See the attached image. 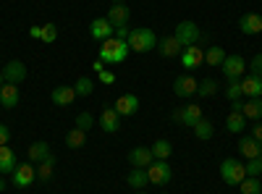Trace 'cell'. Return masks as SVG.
Returning <instances> with one entry per match:
<instances>
[{
  "instance_id": "49",
  "label": "cell",
  "mask_w": 262,
  "mask_h": 194,
  "mask_svg": "<svg viewBox=\"0 0 262 194\" xmlns=\"http://www.w3.org/2000/svg\"><path fill=\"white\" fill-rule=\"evenodd\" d=\"M3 84H6V76H3V71H0V87H3Z\"/></svg>"
},
{
  "instance_id": "51",
  "label": "cell",
  "mask_w": 262,
  "mask_h": 194,
  "mask_svg": "<svg viewBox=\"0 0 262 194\" xmlns=\"http://www.w3.org/2000/svg\"><path fill=\"white\" fill-rule=\"evenodd\" d=\"M137 194H144V191H137Z\"/></svg>"
},
{
  "instance_id": "14",
  "label": "cell",
  "mask_w": 262,
  "mask_h": 194,
  "mask_svg": "<svg viewBox=\"0 0 262 194\" xmlns=\"http://www.w3.org/2000/svg\"><path fill=\"white\" fill-rule=\"evenodd\" d=\"M3 76H6L8 84H16V87H18V84L27 79V66L21 60H8L6 69H3Z\"/></svg>"
},
{
  "instance_id": "40",
  "label": "cell",
  "mask_w": 262,
  "mask_h": 194,
  "mask_svg": "<svg viewBox=\"0 0 262 194\" xmlns=\"http://www.w3.org/2000/svg\"><path fill=\"white\" fill-rule=\"evenodd\" d=\"M249 71H252V76H262V53H257L249 60Z\"/></svg>"
},
{
  "instance_id": "34",
  "label": "cell",
  "mask_w": 262,
  "mask_h": 194,
  "mask_svg": "<svg viewBox=\"0 0 262 194\" xmlns=\"http://www.w3.org/2000/svg\"><path fill=\"white\" fill-rule=\"evenodd\" d=\"M217 90H221V87H217V81H215L212 76H207V79L200 81V87H196V95H200V97H212Z\"/></svg>"
},
{
  "instance_id": "18",
  "label": "cell",
  "mask_w": 262,
  "mask_h": 194,
  "mask_svg": "<svg viewBox=\"0 0 262 194\" xmlns=\"http://www.w3.org/2000/svg\"><path fill=\"white\" fill-rule=\"evenodd\" d=\"M152 160H155V158H152V149H149V147H134V149L128 153L131 168H147Z\"/></svg>"
},
{
  "instance_id": "1",
  "label": "cell",
  "mask_w": 262,
  "mask_h": 194,
  "mask_svg": "<svg viewBox=\"0 0 262 194\" xmlns=\"http://www.w3.org/2000/svg\"><path fill=\"white\" fill-rule=\"evenodd\" d=\"M128 53H131V48H128L126 39L111 37V39L102 42V48H100V60H105V63H123V60L128 58Z\"/></svg>"
},
{
  "instance_id": "44",
  "label": "cell",
  "mask_w": 262,
  "mask_h": 194,
  "mask_svg": "<svg viewBox=\"0 0 262 194\" xmlns=\"http://www.w3.org/2000/svg\"><path fill=\"white\" fill-rule=\"evenodd\" d=\"M244 111V100L238 97V100H231V113H242Z\"/></svg>"
},
{
  "instance_id": "47",
  "label": "cell",
  "mask_w": 262,
  "mask_h": 194,
  "mask_svg": "<svg viewBox=\"0 0 262 194\" xmlns=\"http://www.w3.org/2000/svg\"><path fill=\"white\" fill-rule=\"evenodd\" d=\"M92 71H95V74H100V71H105V60H100V58H97V60L92 63Z\"/></svg>"
},
{
  "instance_id": "13",
  "label": "cell",
  "mask_w": 262,
  "mask_h": 194,
  "mask_svg": "<svg viewBox=\"0 0 262 194\" xmlns=\"http://www.w3.org/2000/svg\"><path fill=\"white\" fill-rule=\"evenodd\" d=\"M196 87H200V81H196L194 76H176V81H173V92H176V97H191L196 95Z\"/></svg>"
},
{
  "instance_id": "48",
  "label": "cell",
  "mask_w": 262,
  "mask_h": 194,
  "mask_svg": "<svg viewBox=\"0 0 262 194\" xmlns=\"http://www.w3.org/2000/svg\"><path fill=\"white\" fill-rule=\"evenodd\" d=\"M3 189H6V176L0 174V191H3Z\"/></svg>"
},
{
  "instance_id": "19",
  "label": "cell",
  "mask_w": 262,
  "mask_h": 194,
  "mask_svg": "<svg viewBox=\"0 0 262 194\" xmlns=\"http://www.w3.org/2000/svg\"><path fill=\"white\" fill-rule=\"evenodd\" d=\"M16 165H18L16 153H13L8 144H3V147H0V174H3V176H11L13 170H16Z\"/></svg>"
},
{
  "instance_id": "26",
  "label": "cell",
  "mask_w": 262,
  "mask_h": 194,
  "mask_svg": "<svg viewBox=\"0 0 262 194\" xmlns=\"http://www.w3.org/2000/svg\"><path fill=\"white\" fill-rule=\"evenodd\" d=\"M50 155H53V149H50V144H48V142H34V144L29 147V160H34V163L48 160Z\"/></svg>"
},
{
  "instance_id": "29",
  "label": "cell",
  "mask_w": 262,
  "mask_h": 194,
  "mask_svg": "<svg viewBox=\"0 0 262 194\" xmlns=\"http://www.w3.org/2000/svg\"><path fill=\"white\" fill-rule=\"evenodd\" d=\"M223 60H226V50L223 48L212 45V48L205 50V63L207 66H223Z\"/></svg>"
},
{
  "instance_id": "32",
  "label": "cell",
  "mask_w": 262,
  "mask_h": 194,
  "mask_svg": "<svg viewBox=\"0 0 262 194\" xmlns=\"http://www.w3.org/2000/svg\"><path fill=\"white\" fill-rule=\"evenodd\" d=\"M244 126H247V118H244L242 113H231V116L226 118V128H228L231 134H242Z\"/></svg>"
},
{
  "instance_id": "3",
  "label": "cell",
  "mask_w": 262,
  "mask_h": 194,
  "mask_svg": "<svg viewBox=\"0 0 262 194\" xmlns=\"http://www.w3.org/2000/svg\"><path fill=\"white\" fill-rule=\"evenodd\" d=\"M221 176H223V181L228 186H238L247 179V168H244V163H238L236 158H226L221 163Z\"/></svg>"
},
{
  "instance_id": "50",
  "label": "cell",
  "mask_w": 262,
  "mask_h": 194,
  "mask_svg": "<svg viewBox=\"0 0 262 194\" xmlns=\"http://www.w3.org/2000/svg\"><path fill=\"white\" fill-rule=\"evenodd\" d=\"M111 3H126V0H111Z\"/></svg>"
},
{
  "instance_id": "5",
  "label": "cell",
  "mask_w": 262,
  "mask_h": 194,
  "mask_svg": "<svg viewBox=\"0 0 262 194\" xmlns=\"http://www.w3.org/2000/svg\"><path fill=\"white\" fill-rule=\"evenodd\" d=\"M147 176H149V184L165 186V184L173 179V170H170L168 160H152V163L147 165Z\"/></svg>"
},
{
  "instance_id": "20",
  "label": "cell",
  "mask_w": 262,
  "mask_h": 194,
  "mask_svg": "<svg viewBox=\"0 0 262 194\" xmlns=\"http://www.w3.org/2000/svg\"><path fill=\"white\" fill-rule=\"evenodd\" d=\"M238 29L244 34H259L262 32V16L259 13H244L238 18Z\"/></svg>"
},
{
  "instance_id": "12",
  "label": "cell",
  "mask_w": 262,
  "mask_h": 194,
  "mask_svg": "<svg viewBox=\"0 0 262 194\" xmlns=\"http://www.w3.org/2000/svg\"><path fill=\"white\" fill-rule=\"evenodd\" d=\"M179 58H181L184 69H196V66H202V63H205V50L200 45H189V48H184V53Z\"/></svg>"
},
{
  "instance_id": "39",
  "label": "cell",
  "mask_w": 262,
  "mask_h": 194,
  "mask_svg": "<svg viewBox=\"0 0 262 194\" xmlns=\"http://www.w3.org/2000/svg\"><path fill=\"white\" fill-rule=\"evenodd\" d=\"M244 168H247V176H257L259 179V174H262V155L252 158L249 163H244Z\"/></svg>"
},
{
  "instance_id": "41",
  "label": "cell",
  "mask_w": 262,
  "mask_h": 194,
  "mask_svg": "<svg viewBox=\"0 0 262 194\" xmlns=\"http://www.w3.org/2000/svg\"><path fill=\"white\" fill-rule=\"evenodd\" d=\"M8 142H11V128L6 123H0V147L8 144Z\"/></svg>"
},
{
  "instance_id": "35",
  "label": "cell",
  "mask_w": 262,
  "mask_h": 194,
  "mask_svg": "<svg viewBox=\"0 0 262 194\" xmlns=\"http://www.w3.org/2000/svg\"><path fill=\"white\" fill-rule=\"evenodd\" d=\"M238 189H242V194H262V184H259L257 176H247L238 184Z\"/></svg>"
},
{
  "instance_id": "28",
  "label": "cell",
  "mask_w": 262,
  "mask_h": 194,
  "mask_svg": "<svg viewBox=\"0 0 262 194\" xmlns=\"http://www.w3.org/2000/svg\"><path fill=\"white\" fill-rule=\"evenodd\" d=\"M191 128H194V137H196V139H202V142L212 139V132H215V128H212V123H210L207 118H200V121H196Z\"/></svg>"
},
{
  "instance_id": "8",
  "label": "cell",
  "mask_w": 262,
  "mask_h": 194,
  "mask_svg": "<svg viewBox=\"0 0 262 194\" xmlns=\"http://www.w3.org/2000/svg\"><path fill=\"white\" fill-rule=\"evenodd\" d=\"M173 123H181V126H194L196 121L202 118V107L200 105H186V107H179L173 111Z\"/></svg>"
},
{
  "instance_id": "4",
  "label": "cell",
  "mask_w": 262,
  "mask_h": 194,
  "mask_svg": "<svg viewBox=\"0 0 262 194\" xmlns=\"http://www.w3.org/2000/svg\"><path fill=\"white\" fill-rule=\"evenodd\" d=\"M173 37H176L184 48H189V45H200L202 32H200V27H196L194 21H181V24L176 27V32H173Z\"/></svg>"
},
{
  "instance_id": "7",
  "label": "cell",
  "mask_w": 262,
  "mask_h": 194,
  "mask_svg": "<svg viewBox=\"0 0 262 194\" xmlns=\"http://www.w3.org/2000/svg\"><path fill=\"white\" fill-rule=\"evenodd\" d=\"M223 76L228 79V81H236L238 76H244V71H247V60L242 58V55H226V60H223Z\"/></svg>"
},
{
  "instance_id": "23",
  "label": "cell",
  "mask_w": 262,
  "mask_h": 194,
  "mask_svg": "<svg viewBox=\"0 0 262 194\" xmlns=\"http://www.w3.org/2000/svg\"><path fill=\"white\" fill-rule=\"evenodd\" d=\"M0 105L3 107H16L18 105V87L16 84H3V87H0Z\"/></svg>"
},
{
  "instance_id": "27",
  "label": "cell",
  "mask_w": 262,
  "mask_h": 194,
  "mask_svg": "<svg viewBox=\"0 0 262 194\" xmlns=\"http://www.w3.org/2000/svg\"><path fill=\"white\" fill-rule=\"evenodd\" d=\"M152 158L155 160H168L170 155H173V144L168 142V139H158V142H152Z\"/></svg>"
},
{
  "instance_id": "30",
  "label": "cell",
  "mask_w": 262,
  "mask_h": 194,
  "mask_svg": "<svg viewBox=\"0 0 262 194\" xmlns=\"http://www.w3.org/2000/svg\"><path fill=\"white\" fill-rule=\"evenodd\" d=\"M84 142H86V132H81V128H76V126L66 134V147H71V149L84 147Z\"/></svg>"
},
{
  "instance_id": "52",
  "label": "cell",
  "mask_w": 262,
  "mask_h": 194,
  "mask_svg": "<svg viewBox=\"0 0 262 194\" xmlns=\"http://www.w3.org/2000/svg\"><path fill=\"white\" fill-rule=\"evenodd\" d=\"M259 34H262V32H259Z\"/></svg>"
},
{
  "instance_id": "6",
  "label": "cell",
  "mask_w": 262,
  "mask_h": 194,
  "mask_svg": "<svg viewBox=\"0 0 262 194\" xmlns=\"http://www.w3.org/2000/svg\"><path fill=\"white\" fill-rule=\"evenodd\" d=\"M34 179H37V168H34L32 163H18L16 170L11 174V181H13L16 189H27V186H32Z\"/></svg>"
},
{
  "instance_id": "31",
  "label": "cell",
  "mask_w": 262,
  "mask_h": 194,
  "mask_svg": "<svg viewBox=\"0 0 262 194\" xmlns=\"http://www.w3.org/2000/svg\"><path fill=\"white\" fill-rule=\"evenodd\" d=\"M74 90H76V97H90L92 90H95V81L92 76H79L76 84H74Z\"/></svg>"
},
{
  "instance_id": "22",
  "label": "cell",
  "mask_w": 262,
  "mask_h": 194,
  "mask_svg": "<svg viewBox=\"0 0 262 194\" xmlns=\"http://www.w3.org/2000/svg\"><path fill=\"white\" fill-rule=\"evenodd\" d=\"M242 92L244 97H262V76H244L242 79Z\"/></svg>"
},
{
  "instance_id": "46",
  "label": "cell",
  "mask_w": 262,
  "mask_h": 194,
  "mask_svg": "<svg viewBox=\"0 0 262 194\" xmlns=\"http://www.w3.org/2000/svg\"><path fill=\"white\" fill-rule=\"evenodd\" d=\"M29 37H32V39H39V37H42V27H37V24L29 27Z\"/></svg>"
},
{
  "instance_id": "10",
  "label": "cell",
  "mask_w": 262,
  "mask_h": 194,
  "mask_svg": "<svg viewBox=\"0 0 262 194\" xmlns=\"http://www.w3.org/2000/svg\"><path fill=\"white\" fill-rule=\"evenodd\" d=\"M116 113L121 116V118H131L137 111H139V97L137 95H121V97H116Z\"/></svg>"
},
{
  "instance_id": "33",
  "label": "cell",
  "mask_w": 262,
  "mask_h": 194,
  "mask_svg": "<svg viewBox=\"0 0 262 194\" xmlns=\"http://www.w3.org/2000/svg\"><path fill=\"white\" fill-rule=\"evenodd\" d=\"M53 168H55V155H50L48 160H42L37 168V179L39 181H50L53 179Z\"/></svg>"
},
{
  "instance_id": "17",
  "label": "cell",
  "mask_w": 262,
  "mask_h": 194,
  "mask_svg": "<svg viewBox=\"0 0 262 194\" xmlns=\"http://www.w3.org/2000/svg\"><path fill=\"white\" fill-rule=\"evenodd\" d=\"M158 50H160V55L163 58H176V55H181L184 53V45L176 39V37H163V39H158Z\"/></svg>"
},
{
  "instance_id": "15",
  "label": "cell",
  "mask_w": 262,
  "mask_h": 194,
  "mask_svg": "<svg viewBox=\"0 0 262 194\" xmlns=\"http://www.w3.org/2000/svg\"><path fill=\"white\" fill-rule=\"evenodd\" d=\"M105 18H107V21H111V24H113V29H118V27H128L131 11H128V8H126L123 3H113Z\"/></svg>"
},
{
  "instance_id": "2",
  "label": "cell",
  "mask_w": 262,
  "mask_h": 194,
  "mask_svg": "<svg viewBox=\"0 0 262 194\" xmlns=\"http://www.w3.org/2000/svg\"><path fill=\"white\" fill-rule=\"evenodd\" d=\"M126 42L134 53H152L158 48V34L152 29H147V27H139V29H131Z\"/></svg>"
},
{
  "instance_id": "25",
  "label": "cell",
  "mask_w": 262,
  "mask_h": 194,
  "mask_svg": "<svg viewBox=\"0 0 262 194\" xmlns=\"http://www.w3.org/2000/svg\"><path fill=\"white\" fill-rule=\"evenodd\" d=\"M242 116H244V118H254V121H259V118H262V97H249V100H244V111H242Z\"/></svg>"
},
{
  "instance_id": "36",
  "label": "cell",
  "mask_w": 262,
  "mask_h": 194,
  "mask_svg": "<svg viewBox=\"0 0 262 194\" xmlns=\"http://www.w3.org/2000/svg\"><path fill=\"white\" fill-rule=\"evenodd\" d=\"M39 39H42V42H48V45L58 39V27L53 24V21H48V24H42V37H39Z\"/></svg>"
},
{
  "instance_id": "43",
  "label": "cell",
  "mask_w": 262,
  "mask_h": 194,
  "mask_svg": "<svg viewBox=\"0 0 262 194\" xmlns=\"http://www.w3.org/2000/svg\"><path fill=\"white\" fill-rule=\"evenodd\" d=\"M249 137H254L259 144H262V121H254V126H252V134Z\"/></svg>"
},
{
  "instance_id": "16",
  "label": "cell",
  "mask_w": 262,
  "mask_h": 194,
  "mask_svg": "<svg viewBox=\"0 0 262 194\" xmlns=\"http://www.w3.org/2000/svg\"><path fill=\"white\" fill-rule=\"evenodd\" d=\"M50 100H53V105H58V107H69V105L76 100V90L60 84V87H55V90L50 92Z\"/></svg>"
},
{
  "instance_id": "11",
  "label": "cell",
  "mask_w": 262,
  "mask_h": 194,
  "mask_svg": "<svg viewBox=\"0 0 262 194\" xmlns=\"http://www.w3.org/2000/svg\"><path fill=\"white\" fill-rule=\"evenodd\" d=\"M90 34H92L97 42H105V39H111V37L116 34V29H113V24H111L105 16H97L92 24H90Z\"/></svg>"
},
{
  "instance_id": "38",
  "label": "cell",
  "mask_w": 262,
  "mask_h": 194,
  "mask_svg": "<svg viewBox=\"0 0 262 194\" xmlns=\"http://www.w3.org/2000/svg\"><path fill=\"white\" fill-rule=\"evenodd\" d=\"M226 97H228V100H238V97H244V92H242V79H236V81H228Z\"/></svg>"
},
{
  "instance_id": "42",
  "label": "cell",
  "mask_w": 262,
  "mask_h": 194,
  "mask_svg": "<svg viewBox=\"0 0 262 194\" xmlns=\"http://www.w3.org/2000/svg\"><path fill=\"white\" fill-rule=\"evenodd\" d=\"M100 81H102V84H116V74L105 69V71H100Z\"/></svg>"
},
{
  "instance_id": "9",
  "label": "cell",
  "mask_w": 262,
  "mask_h": 194,
  "mask_svg": "<svg viewBox=\"0 0 262 194\" xmlns=\"http://www.w3.org/2000/svg\"><path fill=\"white\" fill-rule=\"evenodd\" d=\"M100 128H102L105 134H116L118 128H121V116L116 113V107H111V105L102 107V113H100Z\"/></svg>"
},
{
  "instance_id": "21",
  "label": "cell",
  "mask_w": 262,
  "mask_h": 194,
  "mask_svg": "<svg viewBox=\"0 0 262 194\" xmlns=\"http://www.w3.org/2000/svg\"><path fill=\"white\" fill-rule=\"evenodd\" d=\"M238 153H242L247 160L259 158V155H262V144H259L254 137H242V139H238Z\"/></svg>"
},
{
  "instance_id": "37",
  "label": "cell",
  "mask_w": 262,
  "mask_h": 194,
  "mask_svg": "<svg viewBox=\"0 0 262 194\" xmlns=\"http://www.w3.org/2000/svg\"><path fill=\"white\" fill-rule=\"evenodd\" d=\"M92 126H95V116H92V113L84 111V113L76 116V128H81V132H90Z\"/></svg>"
},
{
  "instance_id": "45",
  "label": "cell",
  "mask_w": 262,
  "mask_h": 194,
  "mask_svg": "<svg viewBox=\"0 0 262 194\" xmlns=\"http://www.w3.org/2000/svg\"><path fill=\"white\" fill-rule=\"evenodd\" d=\"M128 34H131V29H128V27H118L113 37H118V39H128Z\"/></svg>"
},
{
  "instance_id": "24",
  "label": "cell",
  "mask_w": 262,
  "mask_h": 194,
  "mask_svg": "<svg viewBox=\"0 0 262 194\" xmlns=\"http://www.w3.org/2000/svg\"><path fill=\"white\" fill-rule=\"evenodd\" d=\"M128 186L131 189H137V191H142L147 184H149V176H147V168H131V174H128Z\"/></svg>"
}]
</instances>
